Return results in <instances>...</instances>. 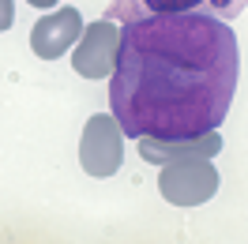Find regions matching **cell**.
<instances>
[{"mask_svg": "<svg viewBox=\"0 0 248 244\" xmlns=\"http://www.w3.org/2000/svg\"><path fill=\"white\" fill-rule=\"evenodd\" d=\"M241 49L218 15H147L124 23L109 76V113L128 139H192L218 132L233 106Z\"/></svg>", "mask_w": 248, "mask_h": 244, "instance_id": "1", "label": "cell"}, {"mask_svg": "<svg viewBox=\"0 0 248 244\" xmlns=\"http://www.w3.org/2000/svg\"><path fill=\"white\" fill-rule=\"evenodd\" d=\"M124 128L113 113H94L79 139V166L87 177H113L124 162Z\"/></svg>", "mask_w": 248, "mask_h": 244, "instance_id": "2", "label": "cell"}, {"mask_svg": "<svg viewBox=\"0 0 248 244\" xmlns=\"http://www.w3.org/2000/svg\"><path fill=\"white\" fill-rule=\"evenodd\" d=\"M218 169L211 158H188V162H170L162 166V177H158V192L166 203L173 207H200L218 192Z\"/></svg>", "mask_w": 248, "mask_h": 244, "instance_id": "3", "label": "cell"}, {"mask_svg": "<svg viewBox=\"0 0 248 244\" xmlns=\"http://www.w3.org/2000/svg\"><path fill=\"white\" fill-rule=\"evenodd\" d=\"M121 42H124V27H117V19H94L72 49L76 76L109 79L117 72V61H121Z\"/></svg>", "mask_w": 248, "mask_h": 244, "instance_id": "4", "label": "cell"}, {"mask_svg": "<svg viewBox=\"0 0 248 244\" xmlns=\"http://www.w3.org/2000/svg\"><path fill=\"white\" fill-rule=\"evenodd\" d=\"M248 8V0H113L106 19L117 23H132V19H147V15H218V19H237Z\"/></svg>", "mask_w": 248, "mask_h": 244, "instance_id": "5", "label": "cell"}, {"mask_svg": "<svg viewBox=\"0 0 248 244\" xmlns=\"http://www.w3.org/2000/svg\"><path fill=\"white\" fill-rule=\"evenodd\" d=\"M87 23L79 15V8H53L31 27V49L38 61H61L64 53H72L76 42L83 38Z\"/></svg>", "mask_w": 248, "mask_h": 244, "instance_id": "6", "label": "cell"}, {"mask_svg": "<svg viewBox=\"0 0 248 244\" xmlns=\"http://www.w3.org/2000/svg\"><path fill=\"white\" fill-rule=\"evenodd\" d=\"M140 143V158L151 166H170V162H188V158H211L215 162L222 151V132H207V136L192 139H136Z\"/></svg>", "mask_w": 248, "mask_h": 244, "instance_id": "7", "label": "cell"}, {"mask_svg": "<svg viewBox=\"0 0 248 244\" xmlns=\"http://www.w3.org/2000/svg\"><path fill=\"white\" fill-rule=\"evenodd\" d=\"M16 23V0H0V34Z\"/></svg>", "mask_w": 248, "mask_h": 244, "instance_id": "8", "label": "cell"}, {"mask_svg": "<svg viewBox=\"0 0 248 244\" xmlns=\"http://www.w3.org/2000/svg\"><path fill=\"white\" fill-rule=\"evenodd\" d=\"M27 4H31V8H42V12H53L61 0H27Z\"/></svg>", "mask_w": 248, "mask_h": 244, "instance_id": "9", "label": "cell"}]
</instances>
